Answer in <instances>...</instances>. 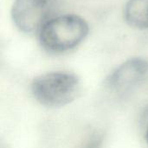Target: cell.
I'll use <instances>...</instances> for the list:
<instances>
[{
    "label": "cell",
    "instance_id": "6da1fadb",
    "mask_svg": "<svg viewBox=\"0 0 148 148\" xmlns=\"http://www.w3.org/2000/svg\"><path fill=\"white\" fill-rule=\"evenodd\" d=\"M88 33V25L81 16L64 15L49 20L41 29L40 42L48 50L63 52L76 47Z\"/></svg>",
    "mask_w": 148,
    "mask_h": 148
},
{
    "label": "cell",
    "instance_id": "7a4b0ae2",
    "mask_svg": "<svg viewBox=\"0 0 148 148\" xmlns=\"http://www.w3.org/2000/svg\"><path fill=\"white\" fill-rule=\"evenodd\" d=\"M31 88L35 98L41 104L51 108L70 103L80 93L78 78L65 72L42 75L33 81Z\"/></svg>",
    "mask_w": 148,
    "mask_h": 148
},
{
    "label": "cell",
    "instance_id": "3957f363",
    "mask_svg": "<svg viewBox=\"0 0 148 148\" xmlns=\"http://www.w3.org/2000/svg\"><path fill=\"white\" fill-rule=\"evenodd\" d=\"M56 0H15L11 16L15 25L23 32L41 29L51 18Z\"/></svg>",
    "mask_w": 148,
    "mask_h": 148
},
{
    "label": "cell",
    "instance_id": "277c9868",
    "mask_svg": "<svg viewBox=\"0 0 148 148\" xmlns=\"http://www.w3.org/2000/svg\"><path fill=\"white\" fill-rule=\"evenodd\" d=\"M148 73V62L133 58L117 68L108 78V86L118 92L130 89L139 83Z\"/></svg>",
    "mask_w": 148,
    "mask_h": 148
},
{
    "label": "cell",
    "instance_id": "5b68a950",
    "mask_svg": "<svg viewBox=\"0 0 148 148\" xmlns=\"http://www.w3.org/2000/svg\"><path fill=\"white\" fill-rule=\"evenodd\" d=\"M124 17L134 29H148V0H129L125 6Z\"/></svg>",
    "mask_w": 148,
    "mask_h": 148
},
{
    "label": "cell",
    "instance_id": "8992f818",
    "mask_svg": "<svg viewBox=\"0 0 148 148\" xmlns=\"http://www.w3.org/2000/svg\"><path fill=\"white\" fill-rule=\"evenodd\" d=\"M146 139H147V141L148 143V130L147 132V134H146Z\"/></svg>",
    "mask_w": 148,
    "mask_h": 148
}]
</instances>
